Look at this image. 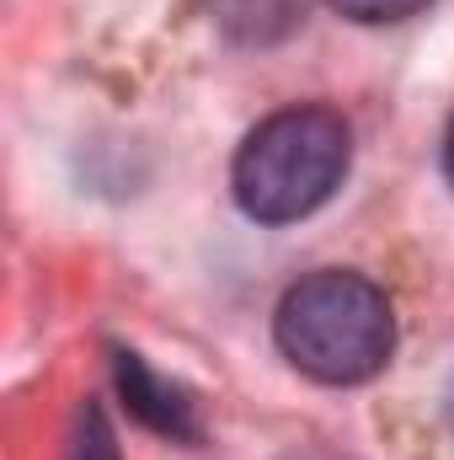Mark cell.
<instances>
[{
    "label": "cell",
    "instance_id": "obj_6",
    "mask_svg": "<svg viewBox=\"0 0 454 460\" xmlns=\"http://www.w3.org/2000/svg\"><path fill=\"white\" fill-rule=\"evenodd\" d=\"M347 22H363V27H385V22H406L417 11H428L433 0H332Z\"/></svg>",
    "mask_w": 454,
    "mask_h": 460
},
{
    "label": "cell",
    "instance_id": "obj_3",
    "mask_svg": "<svg viewBox=\"0 0 454 460\" xmlns=\"http://www.w3.org/2000/svg\"><path fill=\"white\" fill-rule=\"evenodd\" d=\"M113 369H118V391H123V402H128V412H134L139 423H150L155 434H171V439H198V434H204V423H198V402H193L182 385L161 380L139 353L118 348Z\"/></svg>",
    "mask_w": 454,
    "mask_h": 460
},
{
    "label": "cell",
    "instance_id": "obj_1",
    "mask_svg": "<svg viewBox=\"0 0 454 460\" xmlns=\"http://www.w3.org/2000/svg\"><path fill=\"white\" fill-rule=\"evenodd\" d=\"M273 338L300 375L321 385H363L390 364L396 311L374 279L353 268H321L284 289Z\"/></svg>",
    "mask_w": 454,
    "mask_h": 460
},
{
    "label": "cell",
    "instance_id": "obj_7",
    "mask_svg": "<svg viewBox=\"0 0 454 460\" xmlns=\"http://www.w3.org/2000/svg\"><path fill=\"white\" fill-rule=\"evenodd\" d=\"M444 172H450V188H454V123H450V139H444Z\"/></svg>",
    "mask_w": 454,
    "mask_h": 460
},
{
    "label": "cell",
    "instance_id": "obj_2",
    "mask_svg": "<svg viewBox=\"0 0 454 460\" xmlns=\"http://www.w3.org/2000/svg\"><path fill=\"white\" fill-rule=\"evenodd\" d=\"M353 128L332 108H284L262 118L230 166V193L257 226H294L316 215L347 177Z\"/></svg>",
    "mask_w": 454,
    "mask_h": 460
},
{
    "label": "cell",
    "instance_id": "obj_8",
    "mask_svg": "<svg viewBox=\"0 0 454 460\" xmlns=\"http://www.w3.org/2000/svg\"><path fill=\"white\" fill-rule=\"evenodd\" d=\"M450 429H454V385H450Z\"/></svg>",
    "mask_w": 454,
    "mask_h": 460
},
{
    "label": "cell",
    "instance_id": "obj_4",
    "mask_svg": "<svg viewBox=\"0 0 454 460\" xmlns=\"http://www.w3.org/2000/svg\"><path fill=\"white\" fill-rule=\"evenodd\" d=\"M316 0H214V22L230 43L240 49H267L284 43L294 27H305Z\"/></svg>",
    "mask_w": 454,
    "mask_h": 460
},
{
    "label": "cell",
    "instance_id": "obj_5",
    "mask_svg": "<svg viewBox=\"0 0 454 460\" xmlns=\"http://www.w3.org/2000/svg\"><path fill=\"white\" fill-rule=\"evenodd\" d=\"M70 460H123L118 456V434L108 423L102 402H86L75 418V439H70Z\"/></svg>",
    "mask_w": 454,
    "mask_h": 460
}]
</instances>
